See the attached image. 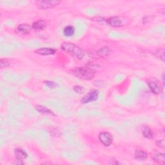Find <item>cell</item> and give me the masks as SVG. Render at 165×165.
<instances>
[{"mask_svg":"<svg viewBox=\"0 0 165 165\" xmlns=\"http://www.w3.org/2000/svg\"><path fill=\"white\" fill-rule=\"evenodd\" d=\"M61 48L66 53L74 56L78 59H82L85 57L84 51L74 43H64L61 45Z\"/></svg>","mask_w":165,"mask_h":165,"instance_id":"6da1fadb","label":"cell"},{"mask_svg":"<svg viewBox=\"0 0 165 165\" xmlns=\"http://www.w3.org/2000/svg\"><path fill=\"white\" fill-rule=\"evenodd\" d=\"M73 74L83 80H91L95 75V71L91 67L82 66L77 67L72 71Z\"/></svg>","mask_w":165,"mask_h":165,"instance_id":"7a4b0ae2","label":"cell"},{"mask_svg":"<svg viewBox=\"0 0 165 165\" xmlns=\"http://www.w3.org/2000/svg\"><path fill=\"white\" fill-rule=\"evenodd\" d=\"M61 2L57 0H40V1L36 2L35 5L39 9L43 10L53 8L57 6Z\"/></svg>","mask_w":165,"mask_h":165,"instance_id":"3957f363","label":"cell"},{"mask_svg":"<svg viewBox=\"0 0 165 165\" xmlns=\"http://www.w3.org/2000/svg\"><path fill=\"white\" fill-rule=\"evenodd\" d=\"M99 92L97 90H92L87 94H86L85 96L81 100V102L83 104L89 103L92 101H96L99 98Z\"/></svg>","mask_w":165,"mask_h":165,"instance_id":"277c9868","label":"cell"},{"mask_svg":"<svg viewBox=\"0 0 165 165\" xmlns=\"http://www.w3.org/2000/svg\"><path fill=\"white\" fill-rule=\"evenodd\" d=\"M125 18L121 16H113L107 20V23L113 27H123L125 25Z\"/></svg>","mask_w":165,"mask_h":165,"instance_id":"5b68a950","label":"cell"},{"mask_svg":"<svg viewBox=\"0 0 165 165\" xmlns=\"http://www.w3.org/2000/svg\"><path fill=\"white\" fill-rule=\"evenodd\" d=\"M99 141L105 146H109L113 142V137L110 133L107 132H102L99 135Z\"/></svg>","mask_w":165,"mask_h":165,"instance_id":"8992f818","label":"cell"},{"mask_svg":"<svg viewBox=\"0 0 165 165\" xmlns=\"http://www.w3.org/2000/svg\"><path fill=\"white\" fill-rule=\"evenodd\" d=\"M34 53L41 56L54 55L56 53V50L52 48H41L36 50Z\"/></svg>","mask_w":165,"mask_h":165,"instance_id":"52a82bcc","label":"cell"},{"mask_svg":"<svg viewBox=\"0 0 165 165\" xmlns=\"http://www.w3.org/2000/svg\"><path fill=\"white\" fill-rule=\"evenodd\" d=\"M46 27L47 23L44 20H38L36 22H34L32 25V29L38 32L44 30Z\"/></svg>","mask_w":165,"mask_h":165,"instance_id":"ba28073f","label":"cell"},{"mask_svg":"<svg viewBox=\"0 0 165 165\" xmlns=\"http://www.w3.org/2000/svg\"><path fill=\"white\" fill-rule=\"evenodd\" d=\"M32 29V28L31 26L28 24H21L18 26V28H17V30L20 34H23V35H26V34H28L30 32Z\"/></svg>","mask_w":165,"mask_h":165,"instance_id":"9c48e42d","label":"cell"},{"mask_svg":"<svg viewBox=\"0 0 165 165\" xmlns=\"http://www.w3.org/2000/svg\"><path fill=\"white\" fill-rule=\"evenodd\" d=\"M149 85L150 89L151 91L155 94H159L161 92V86L159 85L158 83H156L154 81H149L147 83Z\"/></svg>","mask_w":165,"mask_h":165,"instance_id":"30bf717a","label":"cell"},{"mask_svg":"<svg viewBox=\"0 0 165 165\" xmlns=\"http://www.w3.org/2000/svg\"><path fill=\"white\" fill-rule=\"evenodd\" d=\"M141 132L144 137L149 140H152L154 138V133L151 128L147 126H143L141 128Z\"/></svg>","mask_w":165,"mask_h":165,"instance_id":"8fae6325","label":"cell"},{"mask_svg":"<svg viewBox=\"0 0 165 165\" xmlns=\"http://www.w3.org/2000/svg\"><path fill=\"white\" fill-rule=\"evenodd\" d=\"M14 153L16 155V159L23 161L24 159H25L27 158V153L26 152V151H25L23 149H20V148L15 149Z\"/></svg>","mask_w":165,"mask_h":165,"instance_id":"7c38bea8","label":"cell"},{"mask_svg":"<svg viewBox=\"0 0 165 165\" xmlns=\"http://www.w3.org/2000/svg\"><path fill=\"white\" fill-rule=\"evenodd\" d=\"M153 161L155 163L164 164L165 163V155L163 153H157L154 154L153 157Z\"/></svg>","mask_w":165,"mask_h":165,"instance_id":"4fadbf2b","label":"cell"},{"mask_svg":"<svg viewBox=\"0 0 165 165\" xmlns=\"http://www.w3.org/2000/svg\"><path fill=\"white\" fill-rule=\"evenodd\" d=\"M148 157V154L146 152L143 150H136L135 154V158L137 161H143L146 159Z\"/></svg>","mask_w":165,"mask_h":165,"instance_id":"5bb4252c","label":"cell"},{"mask_svg":"<svg viewBox=\"0 0 165 165\" xmlns=\"http://www.w3.org/2000/svg\"><path fill=\"white\" fill-rule=\"evenodd\" d=\"M36 109L40 112L41 114H49V115H53L55 116L54 114L53 113V112L50 110L49 108L44 107V106H42V105H37L36 107Z\"/></svg>","mask_w":165,"mask_h":165,"instance_id":"9a60e30c","label":"cell"},{"mask_svg":"<svg viewBox=\"0 0 165 165\" xmlns=\"http://www.w3.org/2000/svg\"><path fill=\"white\" fill-rule=\"evenodd\" d=\"M75 32L74 27L72 25H68L63 30V34L66 37L72 36Z\"/></svg>","mask_w":165,"mask_h":165,"instance_id":"2e32d148","label":"cell"},{"mask_svg":"<svg viewBox=\"0 0 165 165\" xmlns=\"http://www.w3.org/2000/svg\"><path fill=\"white\" fill-rule=\"evenodd\" d=\"M111 53V50L108 47H103L100 48L97 54L100 57H107Z\"/></svg>","mask_w":165,"mask_h":165,"instance_id":"e0dca14e","label":"cell"},{"mask_svg":"<svg viewBox=\"0 0 165 165\" xmlns=\"http://www.w3.org/2000/svg\"><path fill=\"white\" fill-rule=\"evenodd\" d=\"M155 55L158 58L161 59L163 62H164L165 61V57H164V50L163 48L158 49L155 51Z\"/></svg>","mask_w":165,"mask_h":165,"instance_id":"ac0fdd59","label":"cell"},{"mask_svg":"<svg viewBox=\"0 0 165 165\" xmlns=\"http://www.w3.org/2000/svg\"><path fill=\"white\" fill-rule=\"evenodd\" d=\"M11 62L7 59H0V66L2 68H7L11 66Z\"/></svg>","mask_w":165,"mask_h":165,"instance_id":"d6986e66","label":"cell"},{"mask_svg":"<svg viewBox=\"0 0 165 165\" xmlns=\"http://www.w3.org/2000/svg\"><path fill=\"white\" fill-rule=\"evenodd\" d=\"M74 90L78 94H82L85 91V89L80 85H76L74 86Z\"/></svg>","mask_w":165,"mask_h":165,"instance_id":"ffe728a7","label":"cell"},{"mask_svg":"<svg viewBox=\"0 0 165 165\" xmlns=\"http://www.w3.org/2000/svg\"><path fill=\"white\" fill-rule=\"evenodd\" d=\"M156 145L158 146L161 148V149H164L165 147V143L164 140H160L158 141H156Z\"/></svg>","mask_w":165,"mask_h":165,"instance_id":"44dd1931","label":"cell"},{"mask_svg":"<svg viewBox=\"0 0 165 165\" xmlns=\"http://www.w3.org/2000/svg\"><path fill=\"white\" fill-rule=\"evenodd\" d=\"M45 83H46V85L51 89L55 88L57 86V84H56L54 82H53V81H47Z\"/></svg>","mask_w":165,"mask_h":165,"instance_id":"7402d4cb","label":"cell"},{"mask_svg":"<svg viewBox=\"0 0 165 165\" xmlns=\"http://www.w3.org/2000/svg\"><path fill=\"white\" fill-rule=\"evenodd\" d=\"M13 164H24V163L23 162V160L17 159L16 161H15Z\"/></svg>","mask_w":165,"mask_h":165,"instance_id":"603a6c76","label":"cell"}]
</instances>
